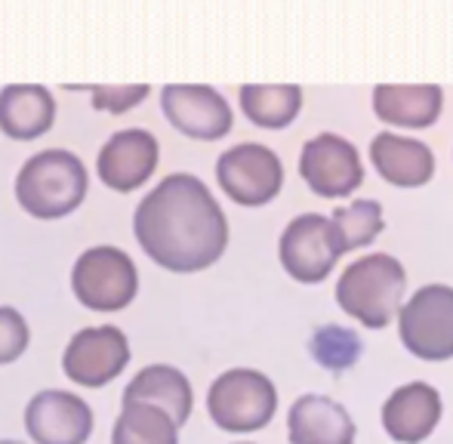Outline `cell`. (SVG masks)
Returning <instances> with one entry per match:
<instances>
[{
    "label": "cell",
    "instance_id": "obj_1",
    "mask_svg": "<svg viewBox=\"0 0 453 444\" xmlns=\"http://www.w3.org/2000/svg\"><path fill=\"white\" fill-rule=\"evenodd\" d=\"M136 241L161 269L201 272L226 253L228 219L210 188L191 173L161 180L133 213Z\"/></svg>",
    "mask_w": 453,
    "mask_h": 444
},
{
    "label": "cell",
    "instance_id": "obj_2",
    "mask_svg": "<svg viewBox=\"0 0 453 444\" xmlns=\"http://www.w3.org/2000/svg\"><path fill=\"white\" fill-rule=\"evenodd\" d=\"M407 272L388 253H367L342 272L336 284V302L346 315L370 331L392 325L404 300Z\"/></svg>",
    "mask_w": 453,
    "mask_h": 444
},
{
    "label": "cell",
    "instance_id": "obj_3",
    "mask_svg": "<svg viewBox=\"0 0 453 444\" xmlns=\"http://www.w3.org/2000/svg\"><path fill=\"white\" fill-rule=\"evenodd\" d=\"M16 198L35 219L68 217L87 198V167L72 151H37L19 170Z\"/></svg>",
    "mask_w": 453,
    "mask_h": 444
},
{
    "label": "cell",
    "instance_id": "obj_4",
    "mask_svg": "<svg viewBox=\"0 0 453 444\" xmlns=\"http://www.w3.org/2000/svg\"><path fill=\"white\" fill-rule=\"evenodd\" d=\"M207 410L226 433H257L272 423L278 410V392L265 373L234 367L213 379L207 392Z\"/></svg>",
    "mask_w": 453,
    "mask_h": 444
},
{
    "label": "cell",
    "instance_id": "obj_5",
    "mask_svg": "<svg viewBox=\"0 0 453 444\" xmlns=\"http://www.w3.org/2000/svg\"><path fill=\"white\" fill-rule=\"evenodd\" d=\"M72 290L93 312H120L130 306L139 290L136 265L118 247H90L74 263Z\"/></svg>",
    "mask_w": 453,
    "mask_h": 444
},
{
    "label": "cell",
    "instance_id": "obj_6",
    "mask_svg": "<svg viewBox=\"0 0 453 444\" xmlns=\"http://www.w3.org/2000/svg\"><path fill=\"white\" fill-rule=\"evenodd\" d=\"M401 342L423 361L453 358V287L426 284L398 309Z\"/></svg>",
    "mask_w": 453,
    "mask_h": 444
},
{
    "label": "cell",
    "instance_id": "obj_7",
    "mask_svg": "<svg viewBox=\"0 0 453 444\" xmlns=\"http://www.w3.org/2000/svg\"><path fill=\"white\" fill-rule=\"evenodd\" d=\"M216 180L234 204L263 207L272 198H278L280 186H284V167L269 145L241 142L219 155Z\"/></svg>",
    "mask_w": 453,
    "mask_h": 444
},
{
    "label": "cell",
    "instance_id": "obj_8",
    "mask_svg": "<svg viewBox=\"0 0 453 444\" xmlns=\"http://www.w3.org/2000/svg\"><path fill=\"white\" fill-rule=\"evenodd\" d=\"M278 256L284 272L299 284H318L334 272L340 253V241L330 226V217L303 213L280 232Z\"/></svg>",
    "mask_w": 453,
    "mask_h": 444
},
{
    "label": "cell",
    "instance_id": "obj_9",
    "mask_svg": "<svg viewBox=\"0 0 453 444\" xmlns=\"http://www.w3.org/2000/svg\"><path fill=\"white\" fill-rule=\"evenodd\" d=\"M299 173L318 198H349L364 182L361 155L340 133H318L303 145Z\"/></svg>",
    "mask_w": 453,
    "mask_h": 444
},
{
    "label": "cell",
    "instance_id": "obj_10",
    "mask_svg": "<svg viewBox=\"0 0 453 444\" xmlns=\"http://www.w3.org/2000/svg\"><path fill=\"white\" fill-rule=\"evenodd\" d=\"M130 361V342L118 327H84L72 336L65 355H62V371L72 383L99 389L120 377V371Z\"/></svg>",
    "mask_w": 453,
    "mask_h": 444
},
{
    "label": "cell",
    "instance_id": "obj_11",
    "mask_svg": "<svg viewBox=\"0 0 453 444\" xmlns=\"http://www.w3.org/2000/svg\"><path fill=\"white\" fill-rule=\"evenodd\" d=\"M25 429L35 444H87L93 433V410L72 392L43 389L25 408Z\"/></svg>",
    "mask_w": 453,
    "mask_h": 444
},
{
    "label": "cell",
    "instance_id": "obj_12",
    "mask_svg": "<svg viewBox=\"0 0 453 444\" xmlns=\"http://www.w3.org/2000/svg\"><path fill=\"white\" fill-rule=\"evenodd\" d=\"M161 109L180 133L213 142L232 130V109L219 90L207 84H167L161 93Z\"/></svg>",
    "mask_w": 453,
    "mask_h": 444
},
{
    "label": "cell",
    "instance_id": "obj_13",
    "mask_svg": "<svg viewBox=\"0 0 453 444\" xmlns=\"http://www.w3.org/2000/svg\"><path fill=\"white\" fill-rule=\"evenodd\" d=\"M157 167V139L149 130H118L96 157L99 180L114 192H133L139 188Z\"/></svg>",
    "mask_w": 453,
    "mask_h": 444
},
{
    "label": "cell",
    "instance_id": "obj_14",
    "mask_svg": "<svg viewBox=\"0 0 453 444\" xmlns=\"http://www.w3.org/2000/svg\"><path fill=\"white\" fill-rule=\"evenodd\" d=\"M441 420V395L429 383H407L382 404V429L398 444H419Z\"/></svg>",
    "mask_w": 453,
    "mask_h": 444
},
{
    "label": "cell",
    "instance_id": "obj_15",
    "mask_svg": "<svg viewBox=\"0 0 453 444\" xmlns=\"http://www.w3.org/2000/svg\"><path fill=\"white\" fill-rule=\"evenodd\" d=\"M376 173L398 188H419L435 176V155L426 142L398 133H380L370 142Z\"/></svg>",
    "mask_w": 453,
    "mask_h": 444
},
{
    "label": "cell",
    "instance_id": "obj_16",
    "mask_svg": "<svg viewBox=\"0 0 453 444\" xmlns=\"http://www.w3.org/2000/svg\"><path fill=\"white\" fill-rule=\"evenodd\" d=\"M444 90L438 84H376L373 111L382 124L423 130L441 118Z\"/></svg>",
    "mask_w": 453,
    "mask_h": 444
},
{
    "label": "cell",
    "instance_id": "obj_17",
    "mask_svg": "<svg viewBox=\"0 0 453 444\" xmlns=\"http://www.w3.org/2000/svg\"><path fill=\"white\" fill-rule=\"evenodd\" d=\"M290 444H355V423L340 402L327 395H303L287 417Z\"/></svg>",
    "mask_w": 453,
    "mask_h": 444
},
{
    "label": "cell",
    "instance_id": "obj_18",
    "mask_svg": "<svg viewBox=\"0 0 453 444\" xmlns=\"http://www.w3.org/2000/svg\"><path fill=\"white\" fill-rule=\"evenodd\" d=\"M56 99L41 84H10L0 90V130L10 139H37L53 126Z\"/></svg>",
    "mask_w": 453,
    "mask_h": 444
},
{
    "label": "cell",
    "instance_id": "obj_19",
    "mask_svg": "<svg viewBox=\"0 0 453 444\" xmlns=\"http://www.w3.org/2000/svg\"><path fill=\"white\" fill-rule=\"evenodd\" d=\"M139 402L164 410L176 426H182L191 414V383L182 371L170 364H149L130 379L124 389V404Z\"/></svg>",
    "mask_w": 453,
    "mask_h": 444
},
{
    "label": "cell",
    "instance_id": "obj_20",
    "mask_svg": "<svg viewBox=\"0 0 453 444\" xmlns=\"http://www.w3.org/2000/svg\"><path fill=\"white\" fill-rule=\"evenodd\" d=\"M303 109V87L296 84H244L241 87V111L250 124L265 130H284Z\"/></svg>",
    "mask_w": 453,
    "mask_h": 444
},
{
    "label": "cell",
    "instance_id": "obj_21",
    "mask_svg": "<svg viewBox=\"0 0 453 444\" xmlns=\"http://www.w3.org/2000/svg\"><path fill=\"white\" fill-rule=\"evenodd\" d=\"M176 423L151 404L127 402L114 423L111 444H180Z\"/></svg>",
    "mask_w": 453,
    "mask_h": 444
},
{
    "label": "cell",
    "instance_id": "obj_22",
    "mask_svg": "<svg viewBox=\"0 0 453 444\" xmlns=\"http://www.w3.org/2000/svg\"><path fill=\"white\" fill-rule=\"evenodd\" d=\"M330 226L340 241V253L358 250L376 241V234L382 232L386 219H382V204L380 201H352L346 207H336Z\"/></svg>",
    "mask_w": 453,
    "mask_h": 444
},
{
    "label": "cell",
    "instance_id": "obj_23",
    "mask_svg": "<svg viewBox=\"0 0 453 444\" xmlns=\"http://www.w3.org/2000/svg\"><path fill=\"white\" fill-rule=\"evenodd\" d=\"M309 352L324 371L330 373H342L361 358V340L355 331L340 325H324L311 333Z\"/></svg>",
    "mask_w": 453,
    "mask_h": 444
},
{
    "label": "cell",
    "instance_id": "obj_24",
    "mask_svg": "<svg viewBox=\"0 0 453 444\" xmlns=\"http://www.w3.org/2000/svg\"><path fill=\"white\" fill-rule=\"evenodd\" d=\"M28 340L31 333L22 315L10 306H0V364H12L16 358H22Z\"/></svg>",
    "mask_w": 453,
    "mask_h": 444
},
{
    "label": "cell",
    "instance_id": "obj_25",
    "mask_svg": "<svg viewBox=\"0 0 453 444\" xmlns=\"http://www.w3.org/2000/svg\"><path fill=\"white\" fill-rule=\"evenodd\" d=\"M93 90V109L120 114L133 109L136 103H142L149 87L145 84H130V87H90Z\"/></svg>",
    "mask_w": 453,
    "mask_h": 444
},
{
    "label": "cell",
    "instance_id": "obj_26",
    "mask_svg": "<svg viewBox=\"0 0 453 444\" xmlns=\"http://www.w3.org/2000/svg\"><path fill=\"white\" fill-rule=\"evenodd\" d=\"M0 444H22V441H0Z\"/></svg>",
    "mask_w": 453,
    "mask_h": 444
}]
</instances>
